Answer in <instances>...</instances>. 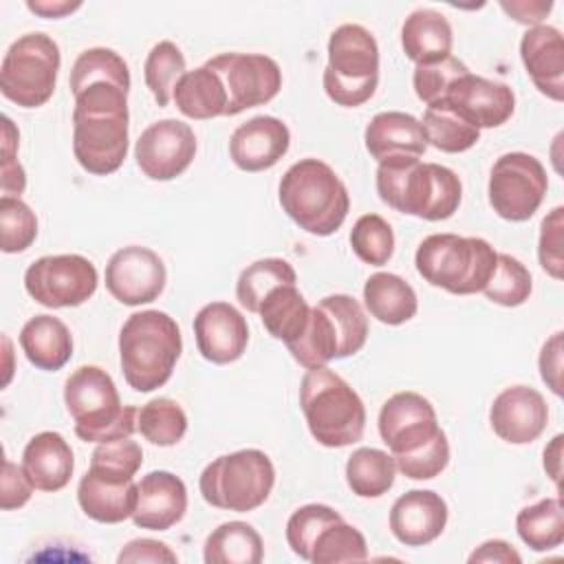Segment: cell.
<instances>
[{"instance_id": "4316f807", "label": "cell", "mask_w": 564, "mask_h": 564, "mask_svg": "<svg viewBox=\"0 0 564 564\" xmlns=\"http://www.w3.org/2000/svg\"><path fill=\"white\" fill-rule=\"evenodd\" d=\"M20 346L26 359L46 372H55L73 357V337L68 326L53 315H35L20 330Z\"/></svg>"}, {"instance_id": "11a10c76", "label": "cell", "mask_w": 564, "mask_h": 564, "mask_svg": "<svg viewBox=\"0 0 564 564\" xmlns=\"http://www.w3.org/2000/svg\"><path fill=\"white\" fill-rule=\"evenodd\" d=\"M500 7L520 24L538 26L544 15L553 9V2H500Z\"/></svg>"}, {"instance_id": "d6a6232c", "label": "cell", "mask_w": 564, "mask_h": 564, "mask_svg": "<svg viewBox=\"0 0 564 564\" xmlns=\"http://www.w3.org/2000/svg\"><path fill=\"white\" fill-rule=\"evenodd\" d=\"M421 123L427 137V145H434L436 150L447 154L465 152L474 148L480 139V130L443 99L425 108Z\"/></svg>"}, {"instance_id": "ba28073f", "label": "cell", "mask_w": 564, "mask_h": 564, "mask_svg": "<svg viewBox=\"0 0 564 564\" xmlns=\"http://www.w3.org/2000/svg\"><path fill=\"white\" fill-rule=\"evenodd\" d=\"M379 82V46L361 24H341L328 40V64L322 75L330 101L346 108L366 104Z\"/></svg>"}, {"instance_id": "e0dca14e", "label": "cell", "mask_w": 564, "mask_h": 564, "mask_svg": "<svg viewBox=\"0 0 564 564\" xmlns=\"http://www.w3.org/2000/svg\"><path fill=\"white\" fill-rule=\"evenodd\" d=\"M491 430L511 445L533 443L549 423L544 397L529 386L505 388L489 408Z\"/></svg>"}, {"instance_id": "6f0895ef", "label": "cell", "mask_w": 564, "mask_h": 564, "mask_svg": "<svg viewBox=\"0 0 564 564\" xmlns=\"http://www.w3.org/2000/svg\"><path fill=\"white\" fill-rule=\"evenodd\" d=\"M560 456H562V434H557L551 445L544 449V469L553 478V482H560Z\"/></svg>"}, {"instance_id": "f907efd6", "label": "cell", "mask_w": 564, "mask_h": 564, "mask_svg": "<svg viewBox=\"0 0 564 564\" xmlns=\"http://www.w3.org/2000/svg\"><path fill=\"white\" fill-rule=\"evenodd\" d=\"M2 494H0V507L4 511H11V509H18L22 505L29 502L31 498V491H33V485L29 482L26 474L22 467L13 465L11 460H4L2 465Z\"/></svg>"}, {"instance_id": "e575fe53", "label": "cell", "mask_w": 564, "mask_h": 564, "mask_svg": "<svg viewBox=\"0 0 564 564\" xmlns=\"http://www.w3.org/2000/svg\"><path fill=\"white\" fill-rule=\"evenodd\" d=\"M520 540L533 551H551L564 540V511L560 498H544L524 507L516 518Z\"/></svg>"}, {"instance_id": "44dd1931", "label": "cell", "mask_w": 564, "mask_h": 564, "mask_svg": "<svg viewBox=\"0 0 564 564\" xmlns=\"http://www.w3.org/2000/svg\"><path fill=\"white\" fill-rule=\"evenodd\" d=\"M447 524V502L430 489H412L399 496L390 509V531L405 546L434 542Z\"/></svg>"}, {"instance_id": "8d00e7d4", "label": "cell", "mask_w": 564, "mask_h": 564, "mask_svg": "<svg viewBox=\"0 0 564 564\" xmlns=\"http://www.w3.org/2000/svg\"><path fill=\"white\" fill-rule=\"evenodd\" d=\"M137 430L145 441L159 447L176 445L187 432L185 410L167 397H156L141 405L137 414Z\"/></svg>"}, {"instance_id": "7bdbcfd3", "label": "cell", "mask_w": 564, "mask_h": 564, "mask_svg": "<svg viewBox=\"0 0 564 564\" xmlns=\"http://www.w3.org/2000/svg\"><path fill=\"white\" fill-rule=\"evenodd\" d=\"M350 247L355 256L366 264H372V267L386 264L394 251V234L390 223L379 214H364L352 225Z\"/></svg>"}, {"instance_id": "5bb4252c", "label": "cell", "mask_w": 564, "mask_h": 564, "mask_svg": "<svg viewBox=\"0 0 564 564\" xmlns=\"http://www.w3.org/2000/svg\"><path fill=\"white\" fill-rule=\"evenodd\" d=\"M196 154L194 130L178 119H161L148 126L134 145L139 170L152 181L181 176Z\"/></svg>"}, {"instance_id": "8992f818", "label": "cell", "mask_w": 564, "mask_h": 564, "mask_svg": "<svg viewBox=\"0 0 564 564\" xmlns=\"http://www.w3.org/2000/svg\"><path fill=\"white\" fill-rule=\"evenodd\" d=\"M64 403L75 434L86 443H108L137 432L139 410L121 405L112 377L99 366H79L64 386Z\"/></svg>"}, {"instance_id": "7a4b0ae2", "label": "cell", "mask_w": 564, "mask_h": 564, "mask_svg": "<svg viewBox=\"0 0 564 564\" xmlns=\"http://www.w3.org/2000/svg\"><path fill=\"white\" fill-rule=\"evenodd\" d=\"M377 192L388 207L425 220L454 216L463 198L456 172L438 163H421L412 156L381 161L377 167Z\"/></svg>"}, {"instance_id": "9a60e30c", "label": "cell", "mask_w": 564, "mask_h": 564, "mask_svg": "<svg viewBox=\"0 0 564 564\" xmlns=\"http://www.w3.org/2000/svg\"><path fill=\"white\" fill-rule=\"evenodd\" d=\"M165 280L167 271L159 253L141 245L115 251L106 264V289L126 306L154 302L163 293Z\"/></svg>"}, {"instance_id": "6da1fadb", "label": "cell", "mask_w": 564, "mask_h": 564, "mask_svg": "<svg viewBox=\"0 0 564 564\" xmlns=\"http://www.w3.org/2000/svg\"><path fill=\"white\" fill-rule=\"evenodd\" d=\"M73 154L95 176L112 174L128 154V90L95 82L75 95Z\"/></svg>"}, {"instance_id": "7dc6e473", "label": "cell", "mask_w": 564, "mask_h": 564, "mask_svg": "<svg viewBox=\"0 0 564 564\" xmlns=\"http://www.w3.org/2000/svg\"><path fill=\"white\" fill-rule=\"evenodd\" d=\"M465 73H469V68L454 55L445 57L443 62L430 64V66H416L414 75H412L414 93L425 106H430V104L443 99L445 93L449 90V86Z\"/></svg>"}, {"instance_id": "7402d4cb", "label": "cell", "mask_w": 564, "mask_h": 564, "mask_svg": "<svg viewBox=\"0 0 564 564\" xmlns=\"http://www.w3.org/2000/svg\"><path fill=\"white\" fill-rule=\"evenodd\" d=\"M137 507L132 511V522L139 529L167 531L187 511V489L185 482L172 471H150L137 482Z\"/></svg>"}, {"instance_id": "277c9868", "label": "cell", "mask_w": 564, "mask_h": 564, "mask_svg": "<svg viewBox=\"0 0 564 564\" xmlns=\"http://www.w3.org/2000/svg\"><path fill=\"white\" fill-rule=\"evenodd\" d=\"M286 216L313 236L335 234L348 216L350 196L335 170L319 159L293 163L278 187Z\"/></svg>"}, {"instance_id": "3957f363", "label": "cell", "mask_w": 564, "mask_h": 564, "mask_svg": "<svg viewBox=\"0 0 564 564\" xmlns=\"http://www.w3.org/2000/svg\"><path fill=\"white\" fill-rule=\"evenodd\" d=\"M181 328L163 311L132 313L119 333V359L126 383L137 392H152L167 383L181 357Z\"/></svg>"}, {"instance_id": "f5cc1de1", "label": "cell", "mask_w": 564, "mask_h": 564, "mask_svg": "<svg viewBox=\"0 0 564 564\" xmlns=\"http://www.w3.org/2000/svg\"><path fill=\"white\" fill-rule=\"evenodd\" d=\"M540 375L544 383L560 397L562 394V333H555L540 352Z\"/></svg>"}, {"instance_id": "5b68a950", "label": "cell", "mask_w": 564, "mask_h": 564, "mask_svg": "<svg viewBox=\"0 0 564 564\" xmlns=\"http://www.w3.org/2000/svg\"><path fill=\"white\" fill-rule=\"evenodd\" d=\"M300 408L311 436L324 447L361 441L366 408L359 394L330 368H311L300 383Z\"/></svg>"}, {"instance_id": "9f6ffc18", "label": "cell", "mask_w": 564, "mask_h": 564, "mask_svg": "<svg viewBox=\"0 0 564 564\" xmlns=\"http://www.w3.org/2000/svg\"><path fill=\"white\" fill-rule=\"evenodd\" d=\"M29 11L42 15V18H64L68 13H73L75 9L82 7V2H64V0H57V2H51V0H29L26 2Z\"/></svg>"}, {"instance_id": "83f0119b", "label": "cell", "mask_w": 564, "mask_h": 564, "mask_svg": "<svg viewBox=\"0 0 564 564\" xmlns=\"http://www.w3.org/2000/svg\"><path fill=\"white\" fill-rule=\"evenodd\" d=\"M137 482H108L86 471L77 487V502L82 511L95 522L117 524L132 518L137 507Z\"/></svg>"}, {"instance_id": "52a82bcc", "label": "cell", "mask_w": 564, "mask_h": 564, "mask_svg": "<svg viewBox=\"0 0 564 564\" xmlns=\"http://www.w3.org/2000/svg\"><path fill=\"white\" fill-rule=\"evenodd\" d=\"M498 262L496 249L476 236L432 234L416 249L414 264L425 282L454 295L482 293Z\"/></svg>"}, {"instance_id": "484cf974", "label": "cell", "mask_w": 564, "mask_h": 564, "mask_svg": "<svg viewBox=\"0 0 564 564\" xmlns=\"http://www.w3.org/2000/svg\"><path fill=\"white\" fill-rule=\"evenodd\" d=\"M454 33L447 18L436 9L412 11L401 26V46L416 66H430L452 55Z\"/></svg>"}, {"instance_id": "681fc988", "label": "cell", "mask_w": 564, "mask_h": 564, "mask_svg": "<svg viewBox=\"0 0 564 564\" xmlns=\"http://www.w3.org/2000/svg\"><path fill=\"white\" fill-rule=\"evenodd\" d=\"M18 130L13 121L4 115L2 117V165H0V185H2V196H18L24 192L26 176L22 165L15 159L18 152Z\"/></svg>"}, {"instance_id": "f6af8a7d", "label": "cell", "mask_w": 564, "mask_h": 564, "mask_svg": "<svg viewBox=\"0 0 564 564\" xmlns=\"http://www.w3.org/2000/svg\"><path fill=\"white\" fill-rule=\"evenodd\" d=\"M37 218L18 196L0 198V245L4 253H20L33 245Z\"/></svg>"}, {"instance_id": "836d02e7", "label": "cell", "mask_w": 564, "mask_h": 564, "mask_svg": "<svg viewBox=\"0 0 564 564\" xmlns=\"http://www.w3.org/2000/svg\"><path fill=\"white\" fill-rule=\"evenodd\" d=\"M394 456L377 447H359L348 456L346 482L359 498H379L394 485Z\"/></svg>"}, {"instance_id": "74e56055", "label": "cell", "mask_w": 564, "mask_h": 564, "mask_svg": "<svg viewBox=\"0 0 564 564\" xmlns=\"http://www.w3.org/2000/svg\"><path fill=\"white\" fill-rule=\"evenodd\" d=\"M95 82H112L130 90V70L119 53L112 48H88L79 53L70 68V93L73 97Z\"/></svg>"}, {"instance_id": "30bf717a", "label": "cell", "mask_w": 564, "mask_h": 564, "mask_svg": "<svg viewBox=\"0 0 564 564\" xmlns=\"http://www.w3.org/2000/svg\"><path fill=\"white\" fill-rule=\"evenodd\" d=\"M59 46L46 33L20 35L4 53L0 66L2 95L22 106L40 108L55 90L59 70Z\"/></svg>"}, {"instance_id": "c3c4849f", "label": "cell", "mask_w": 564, "mask_h": 564, "mask_svg": "<svg viewBox=\"0 0 564 564\" xmlns=\"http://www.w3.org/2000/svg\"><path fill=\"white\" fill-rule=\"evenodd\" d=\"M564 209L555 207L540 227V242H538V258L542 269L555 278L562 280V227H564Z\"/></svg>"}, {"instance_id": "ab89813d", "label": "cell", "mask_w": 564, "mask_h": 564, "mask_svg": "<svg viewBox=\"0 0 564 564\" xmlns=\"http://www.w3.org/2000/svg\"><path fill=\"white\" fill-rule=\"evenodd\" d=\"M143 452L137 441L115 438L99 443L90 456V474L108 482H128L134 480V474L141 469Z\"/></svg>"}, {"instance_id": "7c38bea8", "label": "cell", "mask_w": 564, "mask_h": 564, "mask_svg": "<svg viewBox=\"0 0 564 564\" xmlns=\"http://www.w3.org/2000/svg\"><path fill=\"white\" fill-rule=\"evenodd\" d=\"M97 284L95 264L79 253L44 256L24 273L26 293L48 308L79 306L97 291Z\"/></svg>"}, {"instance_id": "db71d44e", "label": "cell", "mask_w": 564, "mask_h": 564, "mask_svg": "<svg viewBox=\"0 0 564 564\" xmlns=\"http://www.w3.org/2000/svg\"><path fill=\"white\" fill-rule=\"evenodd\" d=\"M469 562H496V564H520L522 557L520 553L505 540H487L485 544H480L471 555Z\"/></svg>"}, {"instance_id": "4fadbf2b", "label": "cell", "mask_w": 564, "mask_h": 564, "mask_svg": "<svg viewBox=\"0 0 564 564\" xmlns=\"http://www.w3.org/2000/svg\"><path fill=\"white\" fill-rule=\"evenodd\" d=\"M227 93L225 117L271 101L282 88V70L275 59L260 53H220L205 64Z\"/></svg>"}, {"instance_id": "f35d334b", "label": "cell", "mask_w": 564, "mask_h": 564, "mask_svg": "<svg viewBox=\"0 0 564 564\" xmlns=\"http://www.w3.org/2000/svg\"><path fill=\"white\" fill-rule=\"evenodd\" d=\"M185 73H187L185 57L174 42L163 40L152 46V51L145 57L143 77H145V86L150 88L154 101L161 108H165L172 101L174 86Z\"/></svg>"}, {"instance_id": "d4e9b609", "label": "cell", "mask_w": 564, "mask_h": 564, "mask_svg": "<svg viewBox=\"0 0 564 564\" xmlns=\"http://www.w3.org/2000/svg\"><path fill=\"white\" fill-rule=\"evenodd\" d=\"M75 458L70 445L57 432L35 434L22 452V469L40 491H59L73 476Z\"/></svg>"}, {"instance_id": "ee69618b", "label": "cell", "mask_w": 564, "mask_h": 564, "mask_svg": "<svg viewBox=\"0 0 564 564\" xmlns=\"http://www.w3.org/2000/svg\"><path fill=\"white\" fill-rule=\"evenodd\" d=\"M341 520V516L328 505H304L295 509L286 522V542L295 555L311 562L313 544L317 535L333 522Z\"/></svg>"}, {"instance_id": "f1b7e54d", "label": "cell", "mask_w": 564, "mask_h": 564, "mask_svg": "<svg viewBox=\"0 0 564 564\" xmlns=\"http://www.w3.org/2000/svg\"><path fill=\"white\" fill-rule=\"evenodd\" d=\"M364 304L368 313L388 326H399L416 315L419 302L414 289L397 273H372L364 284Z\"/></svg>"}, {"instance_id": "cb8c5ba5", "label": "cell", "mask_w": 564, "mask_h": 564, "mask_svg": "<svg viewBox=\"0 0 564 564\" xmlns=\"http://www.w3.org/2000/svg\"><path fill=\"white\" fill-rule=\"evenodd\" d=\"M364 141L370 156L379 163L397 156L419 159L427 150L423 123L416 117L399 110L375 115L366 126Z\"/></svg>"}, {"instance_id": "b9f144b4", "label": "cell", "mask_w": 564, "mask_h": 564, "mask_svg": "<svg viewBox=\"0 0 564 564\" xmlns=\"http://www.w3.org/2000/svg\"><path fill=\"white\" fill-rule=\"evenodd\" d=\"M531 289L533 284L529 269L509 253H498L496 269L482 293L487 295V300L500 306H520L529 300Z\"/></svg>"}, {"instance_id": "9c48e42d", "label": "cell", "mask_w": 564, "mask_h": 564, "mask_svg": "<svg viewBox=\"0 0 564 564\" xmlns=\"http://www.w3.org/2000/svg\"><path fill=\"white\" fill-rule=\"evenodd\" d=\"M275 482L271 458L260 449H240L214 458L198 478L207 505L247 513L264 505Z\"/></svg>"}, {"instance_id": "2e32d148", "label": "cell", "mask_w": 564, "mask_h": 564, "mask_svg": "<svg viewBox=\"0 0 564 564\" xmlns=\"http://www.w3.org/2000/svg\"><path fill=\"white\" fill-rule=\"evenodd\" d=\"M438 430L432 403L416 392H397L381 405L379 434L392 456L423 447Z\"/></svg>"}, {"instance_id": "d590c367", "label": "cell", "mask_w": 564, "mask_h": 564, "mask_svg": "<svg viewBox=\"0 0 564 564\" xmlns=\"http://www.w3.org/2000/svg\"><path fill=\"white\" fill-rule=\"evenodd\" d=\"M295 269L282 258H262L240 271L236 282V297L242 308L258 313L262 300L282 284H295Z\"/></svg>"}, {"instance_id": "f546056e", "label": "cell", "mask_w": 564, "mask_h": 564, "mask_svg": "<svg viewBox=\"0 0 564 564\" xmlns=\"http://www.w3.org/2000/svg\"><path fill=\"white\" fill-rule=\"evenodd\" d=\"M172 101L189 119H214L227 110L225 86L207 66L187 70L174 86Z\"/></svg>"}, {"instance_id": "816d5d0a", "label": "cell", "mask_w": 564, "mask_h": 564, "mask_svg": "<svg viewBox=\"0 0 564 564\" xmlns=\"http://www.w3.org/2000/svg\"><path fill=\"white\" fill-rule=\"evenodd\" d=\"M121 564L123 562H152V564H159V562H176V553L170 551L167 544L159 542V540H150V538H139V540H132L128 542L119 557H117Z\"/></svg>"}, {"instance_id": "ffe728a7", "label": "cell", "mask_w": 564, "mask_h": 564, "mask_svg": "<svg viewBox=\"0 0 564 564\" xmlns=\"http://www.w3.org/2000/svg\"><path fill=\"white\" fill-rule=\"evenodd\" d=\"M291 132L278 117L260 115L240 123L229 139V156L245 172L273 167L289 150Z\"/></svg>"}, {"instance_id": "1f68e13d", "label": "cell", "mask_w": 564, "mask_h": 564, "mask_svg": "<svg viewBox=\"0 0 564 564\" xmlns=\"http://www.w3.org/2000/svg\"><path fill=\"white\" fill-rule=\"evenodd\" d=\"M203 557L207 564H260L264 544L251 524L231 520L207 535Z\"/></svg>"}, {"instance_id": "d6986e66", "label": "cell", "mask_w": 564, "mask_h": 564, "mask_svg": "<svg viewBox=\"0 0 564 564\" xmlns=\"http://www.w3.org/2000/svg\"><path fill=\"white\" fill-rule=\"evenodd\" d=\"M198 352L212 364H231L242 357L249 326L242 313L227 302H209L194 317Z\"/></svg>"}, {"instance_id": "603a6c76", "label": "cell", "mask_w": 564, "mask_h": 564, "mask_svg": "<svg viewBox=\"0 0 564 564\" xmlns=\"http://www.w3.org/2000/svg\"><path fill=\"white\" fill-rule=\"evenodd\" d=\"M520 57L535 88L553 101L564 99V40L555 26H531L520 40Z\"/></svg>"}, {"instance_id": "4dcf8cb0", "label": "cell", "mask_w": 564, "mask_h": 564, "mask_svg": "<svg viewBox=\"0 0 564 564\" xmlns=\"http://www.w3.org/2000/svg\"><path fill=\"white\" fill-rule=\"evenodd\" d=\"M258 315L267 328V333L284 344H291L302 335L308 324L311 306L295 284H282L269 291L262 300Z\"/></svg>"}, {"instance_id": "ac0fdd59", "label": "cell", "mask_w": 564, "mask_h": 564, "mask_svg": "<svg viewBox=\"0 0 564 564\" xmlns=\"http://www.w3.org/2000/svg\"><path fill=\"white\" fill-rule=\"evenodd\" d=\"M443 101L456 108L478 130L507 123L516 110V95L507 84L471 73L460 75L449 86Z\"/></svg>"}, {"instance_id": "bcb514c9", "label": "cell", "mask_w": 564, "mask_h": 564, "mask_svg": "<svg viewBox=\"0 0 564 564\" xmlns=\"http://www.w3.org/2000/svg\"><path fill=\"white\" fill-rule=\"evenodd\" d=\"M394 463H397V469L412 480H430L438 476L449 463V443L445 432L438 430L436 436L427 441L423 447L410 454L394 456Z\"/></svg>"}, {"instance_id": "60d3db41", "label": "cell", "mask_w": 564, "mask_h": 564, "mask_svg": "<svg viewBox=\"0 0 564 564\" xmlns=\"http://www.w3.org/2000/svg\"><path fill=\"white\" fill-rule=\"evenodd\" d=\"M368 557L366 538L352 524L337 520L328 524L315 540L311 562L333 564V562H364Z\"/></svg>"}, {"instance_id": "8fae6325", "label": "cell", "mask_w": 564, "mask_h": 564, "mask_svg": "<svg viewBox=\"0 0 564 564\" xmlns=\"http://www.w3.org/2000/svg\"><path fill=\"white\" fill-rule=\"evenodd\" d=\"M549 189L544 165L527 152H507L496 159L489 174V205L511 223L529 220Z\"/></svg>"}]
</instances>
